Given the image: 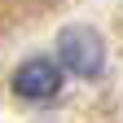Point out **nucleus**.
<instances>
[{"mask_svg": "<svg viewBox=\"0 0 123 123\" xmlns=\"http://www.w3.org/2000/svg\"><path fill=\"white\" fill-rule=\"evenodd\" d=\"M57 53H62V66H70L79 79H92V75H101V66H105V44H101V35L92 26H70L66 35H62Z\"/></svg>", "mask_w": 123, "mask_h": 123, "instance_id": "f257e3e1", "label": "nucleus"}, {"mask_svg": "<svg viewBox=\"0 0 123 123\" xmlns=\"http://www.w3.org/2000/svg\"><path fill=\"white\" fill-rule=\"evenodd\" d=\"M13 92L22 101H53L62 92V66L49 57H35V62H22L18 75H13Z\"/></svg>", "mask_w": 123, "mask_h": 123, "instance_id": "f03ea898", "label": "nucleus"}]
</instances>
